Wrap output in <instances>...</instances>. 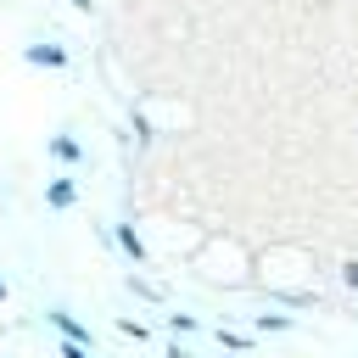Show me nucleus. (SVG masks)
<instances>
[{"instance_id": "f8f14e48", "label": "nucleus", "mask_w": 358, "mask_h": 358, "mask_svg": "<svg viewBox=\"0 0 358 358\" xmlns=\"http://www.w3.org/2000/svg\"><path fill=\"white\" fill-rule=\"evenodd\" d=\"M73 6H78V11H90V0H73Z\"/></svg>"}, {"instance_id": "9b49d317", "label": "nucleus", "mask_w": 358, "mask_h": 358, "mask_svg": "<svg viewBox=\"0 0 358 358\" xmlns=\"http://www.w3.org/2000/svg\"><path fill=\"white\" fill-rule=\"evenodd\" d=\"M168 358H196V352H185V347H179V341H173V347H168Z\"/></svg>"}, {"instance_id": "4468645a", "label": "nucleus", "mask_w": 358, "mask_h": 358, "mask_svg": "<svg viewBox=\"0 0 358 358\" xmlns=\"http://www.w3.org/2000/svg\"><path fill=\"white\" fill-rule=\"evenodd\" d=\"M224 358H235V352H224Z\"/></svg>"}, {"instance_id": "423d86ee", "label": "nucleus", "mask_w": 358, "mask_h": 358, "mask_svg": "<svg viewBox=\"0 0 358 358\" xmlns=\"http://www.w3.org/2000/svg\"><path fill=\"white\" fill-rule=\"evenodd\" d=\"M218 347H224V352H246L252 341H246V336H235V330H218Z\"/></svg>"}, {"instance_id": "20e7f679", "label": "nucleus", "mask_w": 358, "mask_h": 358, "mask_svg": "<svg viewBox=\"0 0 358 358\" xmlns=\"http://www.w3.org/2000/svg\"><path fill=\"white\" fill-rule=\"evenodd\" d=\"M50 157H56V162H78V157H84V145H78L73 134H50Z\"/></svg>"}, {"instance_id": "f257e3e1", "label": "nucleus", "mask_w": 358, "mask_h": 358, "mask_svg": "<svg viewBox=\"0 0 358 358\" xmlns=\"http://www.w3.org/2000/svg\"><path fill=\"white\" fill-rule=\"evenodd\" d=\"M50 324H56V330H62V336H67L73 347H90V330H84V324H78V319H73L67 308H50Z\"/></svg>"}, {"instance_id": "0eeeda50", "label": "nucleus", "mask_w": 358, "mask_h": 358, "mask_svg": "<svg viewBox=\"0 0 358 358\" xmlns=\"http://www.w3.org/2000/svg\"><path fill=\"white\" fill-rule=\"evenodd\" d=\"M257 330H291L285 313H257Z\"/></svg>"}, {"instance_id": "ddd939ff", "label": "nucleus", "mask_w": 358, "mask_h": 358, "mask_svg": "<svg viewBox=\"0 0 358 358\" xmlns=\"http://www.w3.org/2000/svg\"><path fill=\"white\" fill-rule=\"evenodd\" d=\"M0 296H6V280H0Z\"/></svg>"}, {"instance_id": "7ed1b4c3", "label": "nucleus", "mask_w": 358, "mask_h": 358, "mask_svg": "<svg viewBox=\"0 0 358 358\" xmlns=\"http://www.w3.org/2000/svg\"><path fill=\"white\" fill-rule=\"evenodd\" d=\"M45 201L62 213V207H73V201H78V185H73V179H50V185H45Z\"/></svg>"}, {"instance_id": "9d476101", "label": "nucleus", "mask_w": 358, "mask_h": 358, "mask_svg": "<svg viewBox=\"0 0 358 358\" xmlns=\"http://www.w3.org/2000/svg\"><path fill=\"white\" fill-rule=\"evenodd\" d=\"M341 280H347V285H358V257H352V263H341Z\"/></svg>"}, {"instance_id": "f03ea898", "label": "nucleus", "mask_w": 358, "mask_h": 358, "mask_svg": "<svg viewBox=\"0 0 358 358\" xmlns=\"http://www.w3.org/2000/svg\"><path fill=\"white\" fill-rule=\"evenodd\" d=\"M22 56H28L34 67H67V50H62V45H28Z\"/></svg>"}, {"instance_id": "1a4fd4ad", "label": "nucleus", "mask_w": 358, "mask_h": 358, "mask_svg": "<svg viewBox=\"0 0 358 358\" xmlns=\"http://www.w3.org/2000/svg\"><path fill=\"white\" fill-rule=\"evenodd\" d=\"M62 358H90V347H73V341H62Z\"/></svg>"}, {"instance_id": "39448f33", "label": "nucleus", "mask_w": 358, "mask_h": 358, "mask_svg": "<svg viewBox=\"0 0 358 358\" xmlns=\"http://www.w3.org/2000/svg\"><path fill=\"white\" fill-rule=\"evenodd\" d=\"M117 246H123V257H134V263H145V241L134 235V224H117Z\"/></svg>"}, {"instance_id": "6e6552de", "label": "nucleus", "mask_w": 358, "mask_h": 358, "mask_svg": "<svg viewBox=\"0 0 358 358\" xmlns=\"http://www.w3.org/2000/svg\"><path fill=\"white\" fill-rule=\"evenodd\" d=\"M168 330H173V336H185V330H196V319H190V313H168Z\"/></svg>"}]
</instances>
